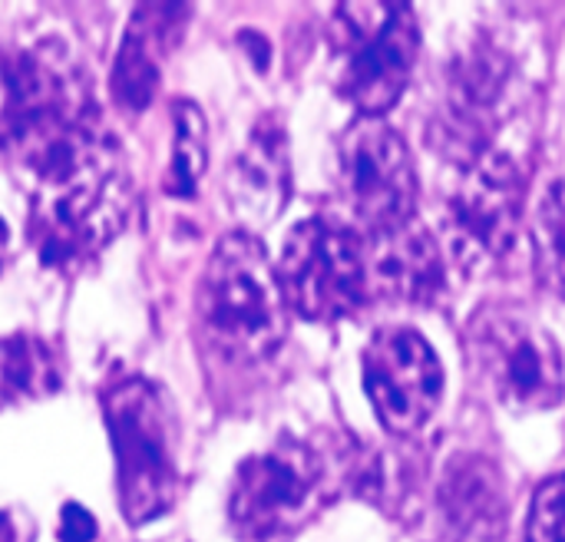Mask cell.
<instances>
[{
  "instance_id": "21",
  "label": "cell",
  "mask_w": 565,
  "mask_h": 542,
  "mask_svg": "<svg viewBox=\"0 0 565 542\" xmlns=\"http://www.w3.org/2000/svg\"><path fill=\"white\" fill-rule=\"evenodd\" d=\"M33 540V523L30 517L17 510H0V542H30Z\"/></svg>"
},
{
  "instance_id": "14",
  "label": "cell",
  "mask_w": 565,
  "mask_h": 542,
  "mask_svg": "<svg viewBox=\"0 0 565 542\" xmlns=\"http://www.w3.org/2000/svg\"><path fill=\"white\" fill-rule=\"evenodd\" d=\"M507 480L483 454H454L437 483V510L450 542H500L507 533Z\"/></svg>"
},
{
  "instance_id": "16",
  "label": "cell",
  "mask_w": 565,
  "mask_h": 542,
  "mask_svg": "<svg viewBox=\"0 0 565 542\" xmlns=\"http://www.w3.org/2000/svg\"><path fill=\"white\" fill-rule=\"evenodd\" d=\"M63 384L60 354L33 334L0 338V407L33 404L56 394Z\"/></svg>"
},
{
  "instance_id": "3",
  "label": "cell",
  "mask_w": 565,
  "mask_h": 542,
  "mask_svg": "<svg viewBox=\"0 0 565 542\" xmlns=\"http://www.w3.org/2000/svg\"><path fill=\"white\" fill-rule=\"evenodd\" d=\"M116 454V497L129 527L166 517L179 497V427L169 397L146 378H119L103 394Z\"/></svg>"
},
{
  "instance_id": "4",
  "label": "cell",
  "mask_w": 565,
  "mask_h": 542,
  "mask_svg": "<svg viewBox=\"0 0 565 542\" xmlns=\"http://www.w3.org/2000/svg\"><path fill=\"white\" fill-rule=\"evenodd\" d=\"M477 384L513 414H540L565 397V361L556 338L520 305H483L463 331Z\"/></svg>"
},
{
  "instance_id": "19",
  "label": "cell",
  "mask_w": 565,
  "mask_h": 542,
  "mask_svg": "<svg viewBox=\"0 0 565 542\" xmlns=\"http://www.w3.org/2000/svg\"><path fill=\"white\" fill-rule=\"evenodd\" d=\"M526 542H565V474L550 477L533 493Z\"/></svg>"
},
{
  "instance_id": "7",
  "label": "cell",
  "mask_w": 565,
  "mask_h": 542,
  "mask_svg": "<svg viewBox=\"0 0 565 542\" xmlns=\"http://www.w3.org/2000/svg\"><path fill=\"white\" fill-rule=\"evenodd\" d=\"M341 20V96L371 119L404 96L417 50L420 30L411 3H338Z\"/></svg>"
},
{
  "instance_id": "11",
  "label": "cell",
  "mask_w": 565,
  "mask_h": 542,
  "mask_svg": "<svg viewBox=\"0 0 565 542\" xmlns=\"http://www.w3.org/2000/svg\"><path fill=\"white\" fill-rule=\"evenodd\" d=\"M510 60L493 43H477L454 60L444 103L430 126V146L463 169L477 162L503 123L510 89Z\"/></svg>"
},
{
  "instance_id": "2",
  "label": "cell",
  "mask_w": 565,
  "mask_h": 542,
  "mask_svg": "<svg viewBox=\"0 0 565 542\" xmlns=\"http://www.w3.org/2000/svg\"><path fill=\"white\" fill-rule=\"evenodd\" d=\"M195 338L228 368L271 361L288 338V305L262 242L238 229L218 238L195 288Z\"/></svg>"
},
{
  "instance_id": "17",
  "label": "cell",
  "mask_w": 565,
  "mask_h": 542,
  "mask_svg": "<svg viewBox=\"0 0 565 542\" xmlns=\"http://www.w3.org/2000/svg\"><path fill=\"white\" fill-rule=\"evenodd\" d=\"M172 126H175L172 156H169L162 189H166V195L192 199L199 189V179L209 166V126H205L202 109L189 99L172 103Z\"/></svg>"
},
{
  "instance_id": "6",
  "label": "cell",
  "mask_w": 565,
  "mask_h": 542,
  "mask_svg": "<svg viewBox=\"0 0 565 542\" xmlns=\"http://www.w3.org/2000/svg\"><path fill=\"white\" fill-rule=\"evenodd\" d=\"M275 275L288 311L315 325L354 318L371 298L361 235L328 215H311L288 232Z\"/></svg>"
},
{
  "instance_id": "12",
  "label": "cell",
  "mask_w": 565,
  "mask_h": 542,
  "mask_svg": "<svg viewBox=\"0 0 565 542\" xmlns=\"http://www.w3.org/2000/svg\"><path fill=\"white\" fill-rule=\"evenodd\" d=\"M364 258L367 288L384 301L427 308L444 295V255L434 232L417 215L387 232H374L364 245Z\"/></svg>"
},
{
  "instance_id": "20",
  "label": "cell",
  "mask_w": 565,
  "mask_h": 542,
  "mask_svg": "<svg viewBox=\"0 0 565 542\" xmlns=\"http://www.w3.org/2000/svg\"><path fill=\"white\" fill-rule=\"evenodd\" d=\"M96 540V520L86 507L66 503L60 513V542H93Z\"/></svg>"
},
{
  "instance_id": "15",
  "label": "cell",
  "mask_w": 565,
  "mask_h": 542,
  "mask_svg": "<svg viewBox=\"0 0 565 542\" xmlns=\"http://www.w3.org/2000/svg\"><path fill=\"white\" fill-rule=\"evenodd\" d=\"M225 195L232 212L252 229H265L281 215L291 199V159L288 139L275 116L262 119L238 159L225 176Z\"/></svg>"
},
{
  "instance_id": "8",
  "label": "cell",
  "mask_w": 565,
  "mask_h": 542,
  "mask_svg": "<svg viewBox=\"0 0 565 542\" xmlns=\"http://www.w3.org/2000/svg\"><path fill=\"white\" fill-rule=\"evenodd\" d=\"M526 176L516 156L487 149L463 169L460 189L447 205V242L463 268L500 262L520 232Z\"/></svg>"
},
{
  "instance_id": "9",
  "label": "cell",
  "mask_w": 565,
  "mask_h": 542,
  "mask_svg": "<svg viewBox=\"0 0 565 542\" xmlns=\"http://www.w3.org/2000/svg\"><path fill=\"white\" fill-rule=\"evenodd\" d=\"M341 189L371 235L417 215V169L391 123L358 116L348 126L341 136Z\"/></svg>"
},
{
  "instance_id": "1",
  "label": "cell",
  "mask_w": 565,
  "mask_h": 542,
  "mask_svg": "<svg viewBox=\"0 0 565 542\" xmlns=\"http://www.w3.org/2000/svg\"><path fill=\"white\" fill-rule=\"evenodd\" d=\"M20 169L33 182L30 242L46 268L89 265L132 212V172L99 123L56 139Z\"/></svg>"
},
{
  "instance_id": "13",
  "label": "cell",
  "mask_w": 565,
  "mask_h": 542,
  "mask_svg": "<svg viewBox=\"0 0 565 542\" xmlns=\"http://www.w3.org/2000/svg\"><path fill=\"white\" fill-rule=\"evenodd\" d=\"M189 3H136L113 63L109 93L126 113H142L162 79V60L182 40Z\"/></svg>"
},
{
  "instance_id": "22",
  "label": "cell",
  "mask_w": 565,
  "mask_h": 542,
  "mask_svg": "<svg viewBox=\"0 0 565 542\" xmlns=\"http://www.w3.org/2000/svg\"><path fill=\"white\" fill-rule=\"evenodd\" d=\"M3 255H7V225L0 219V268H3Z\"/></svg>"
},
{
  "instance_id": "10",
  "label": "cell",
  "mask_w": 565,
  "mask_h": 542,
  "mask_svg": "<svg viewBox=\"0 0 565 542\" xmlns=\"http://www.w3.org/2000/svg\"><path fill=\"white\" fill-rule=\"evenodd\" d=\"M364 391L384 431L394 437H411L440 407V358L420 331L407 325H387L374 331L364 348Z\"/></svg>"
},
{
  "instance_id": "5",
  "label": "cell",
  "mask_w": 565,
  "mask_h": 542,
  "mask_svg": "<svg viewBox=\"0 0 565 542\" xmlns=\"http://www.w3.org/2000/svg\"><path fill=\"white\" fill-rule=\"evenodd\" d=\"M328 500V460L311 444L281 437L235 470L228 520L238 542H295Z\"/></svg>"
},
{
  "instance_id": "18",
  "label": "cell",
  "mask_w": 565,
  "mask_h": 542,
  "mask_svg": "<svg viewBox=\"0 0 565 542\" xmlns=\"http://www.w3.org/2000/svg\"><path fill=\"white\" fill-rule=\"evenodd\" d=\"M533 248L543 288L565 301V176L543 192L533 212Z\"/></svg>"
}]
</instances>
